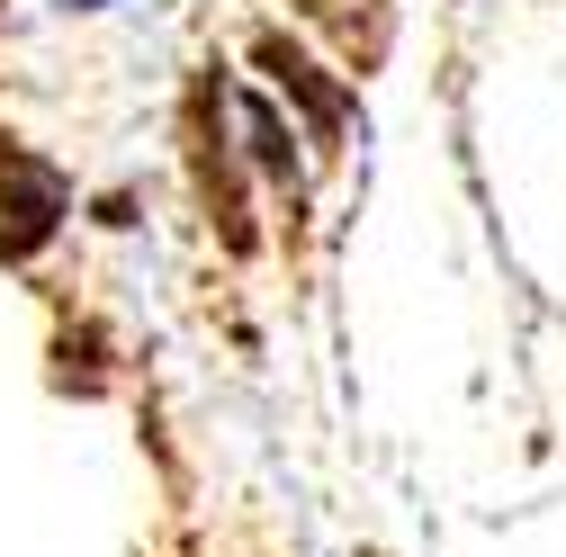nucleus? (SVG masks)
Here are the masks:
<instances>
[{"label":"nucleus","instance_id":"f257e3e1","mask_svg":"<svg viewBox=\"0 0 566 557\" xmlns=\"http://www.w3.org/2000/svg\"><path fill=\"white\" fill-rule=\"evenodd\" d=\"M73 10H99V0H73Z\"/></svg>","mask_w":566,"mask_h":557}]
</instances>
